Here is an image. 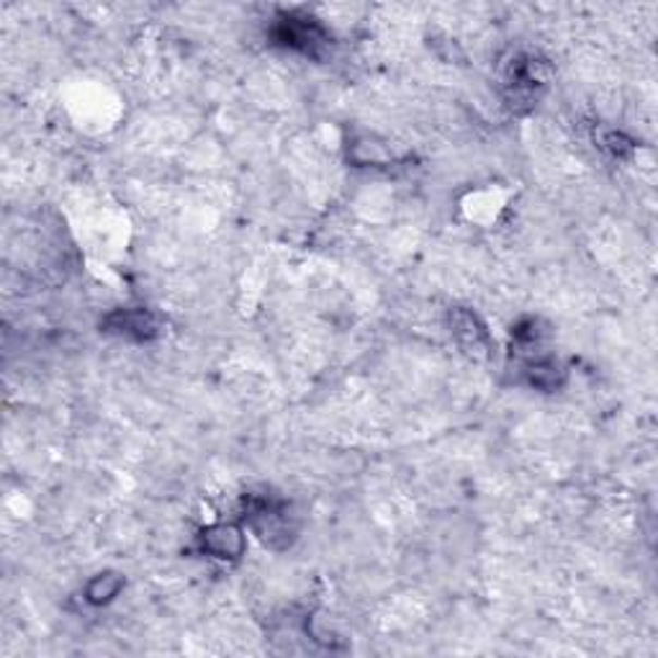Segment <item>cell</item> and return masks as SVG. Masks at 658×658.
<instances>
[{"mask_svg":"<svg viewBox=\"0 0 658 658\" xmlns=\"http://www.w3.org/2000/svg\"><path fill=\"white\" fill-rule=\"evenodd\" d=\"M548 85V64L535 60V57L517 54L504 70V93L507 101L514 109L520 106H533Z\"/></svg>","mask_w":658,"mask_h":658,"instance_id":"1","label":"cell"},{"mask_svg":"<svg viewBox=\"0 0 658 658\" xmlns=\"http://www.w3.org/2000/svg\"><path fill=\"white\" fill-rule=\"evenodd\" d=\"M245 520L249 522V527L260 535L263 543H268V546L273 548H278V540L289 543L293 535L289 507H285L281 499L270 497V493H260V497L249 493Z\"/></svg>","mask_w":658,"mask_h":658,"instance_id":"2","label":"cell"},{"mask_svg":"<svg viewBox=\"0 0 658 658\" xmlns=\"http://www.w3.org/2000/svg\"><path fill=\"white\" fill-rule=\"evenodd\" d=\"M276 37L283 47L296 49L302 54H319L329 45L327 28L312 16H298V13H285L278 19Z\"/></svg>","mask_w":658,"mask_h":658,"instance_id":"3","label":"cell"},{"mask_svg":"<svg viewBox=\"0 0 658 658\" xmlns=\"http://www.w3.org/2000/svg\"><path fill=\"white\" fill-rule=\"evenodd\" d=\"M245 531L234 522H217V525H209L198 535V550L204 556L217 558V561H237L240 556H245Z\"/></svg>","mask_w":658,"mask_h":658,"instance_id":"4","label":"cell"},{"mask_svg":"<svg viewBox=\"0 0 658 658\" xmlns=\"http://www.w3.org/2000/svg\"><path fill=\"white\" fill-rule=\"evenodd\" d=\"M106 332L121 334L126 340L147 342L160 334V319L149 309H119L106 317Z\"/></svg>","mask_w":658,"mask_h":658,"instance_id":"5","label":"cell"},{"mask_svg":"<svg viewBox=\"0 0 658 658\" xmlns=\"http://www.w3.org/2000/svg\"><path fill=\"white\" fill-rule=\"evenodd\" d=\"M450 332H453L458 345L466 350V353L476 355V357L489 355L491 338H489V332H486V327L482 325V319H478L474 312L455 309L453 314H450Z\"/></svg>","mask_w":658,"mask_h":658,"instance_id":"6","label":"cell"},{"mask_svg":"<svg viewBox=\"0 0 658 658\" xmlns=\"http://www.w3.org/2000/svg\"><path fill=\"white\" fill-rule=\"evenodd\" d=\"M525 374H527V383L535 386V389L553 391V389H558V386H561L563 376H566V370H563L561 363L553 361V357H538V361L527 363Z\"/></svg>","mask_w":658,"mask_h":658,"instance_id":"7","label":"cell"},{"mask_svg":"<svg viewBox=\"0 0 658 658\" xmlns=\"http://www.w3.org/2000/svg\"><path fill=\"white\" fill-rule=\"evenodd\" d=\"M124 589V576L121 574H98L93 576L88 586H85V599H88L90 605H109L111 599L119 597V592Z\"/></svg>","mask_w":658,"mask_h":658,"instance_id":"8","label":"cell"}]
</instances>
